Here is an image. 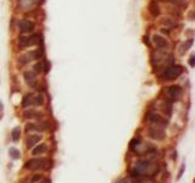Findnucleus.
Masks as SVG:
<instances>
[{"mask_svg":"<svg viewBox=\"0 0 195 183\" xmlns=\"http://www.w3.org/2000/svg\"><path fill=\"white\" fill-rule=\"evenodd\" d=\"M182 72H183L182 66L173 65V66H170V67H167V69L165 70L162 77H163V80L172 81V80H176L177 77H179L182 75Z\"/></svg>","mask_w":195,"mask_h":183,"instance_id":"2","label":"nucleus"},{"mask_svg":"<svg viewBox=\"0 0 195 183\" xmlns=\"http://www.w3.org/2000/svg\"><path fill=\"white\" fill-rule=\"evenodd\" d=\"M149 136L151 138H154V139H163L165 138V133L159 127H154V128H151L149 131Z\"/></svg>","mask_w":195,"mask_h":183,"instance_id":"9","label":"nucleus"},{"mask_svg":"<svg viewBox=\"0 0 195 183\" xmlns=\"http://www.w3.org/2000/svg\"><path fill=\"white\" fill-rule=\"evenodd\" d=\"M149 11L150 13L152 15V16H159L160 15V8H159V5L155 3V1H151L149 5Z\"/></svg>","mask_w":195,"mask_h":183,"instance_id":"11","label":"nucleus"},{"mask_svg":"<svg viewBox=\"0 0 195 183\" xmlns=\"http://www.w3.org/2000/svg\"><path fill=\"white\" fill-rule=\"evenodd\" d=\"M138 144H140V138H134V139L129 143V148H131V150H134Z\"/></svg>","mask_w":195,"mask_h":183,"instance_id":"21","label":"nucleus"},{"mask_svg":"<svg viewBox=\"0 0 195 183\" xmlns=\"http://www.w3.org/2000/svg\"><path fill=\"white\" fill-rule=\"evenodd\" d=\"M24 80L31 87H33L34 89H37V78H35V75L33 72H29V71L24 72Z\"/></svg>","mask_w":195,"mask_h":183,"instance_id":"8","label":"nucleus"},{"mask_svg":"<svg viewBox=\"0 0 195 183\" xmlns=\"http://www.w3.org/2000/svg\"><path fill=\"white\" fill-rule=\"evenodd\" d=\"M42 56H43V53L40 50H34V51H31V53L27 54V57H28L27 61H29V60H39Z\"/></svg>","mask_w":195,"mask_h":183,"instance_id":"13","label":"nucleus"},{"mask_svg":"<svg viewBox=\"0 0 195 183\" xmlns=\"http://www.w3.org/2000/svg\"><path fill=\"white\" fill-rule=\"evenodd\" d=\"M9 154H10V156H11L13 160H16V159H18L20 158V151L17 150L16 148H10L9 149Z\"/></svg>","mask_w":195,"mask_h":183,"instance_id":"19","label":"nucleus"},{"mask_svg":"<svg viewBox=\"0 0 195 183\" xmlns=\"http://www.w3.org/2000/svg\"><path fill=\"white\" fill-rule=\"evenodd\" d=\"M43 103H44V98L42 94H33V106L43 105Z\"/></svg>","mask_w":195,"mask_h":183,"instance_id":"17","label":"nucleus"},{"mask_svg":"<svg viewBox=\"0 0 195 183\" xmlns=\"http://www.w3.org/2000/svg\"><path fill=\"white\" fill-rule=\"evenodd\" d=\"M39 125H35V123H27L26 125V131L27 132H32V131H39Z\"/></svg>","mask_w":195,"mask_h":183,"instance_id":"20","label":"nucleus"},{"mask_svg":"<svg viewBox=\"0 0 195 183\" xmlns=\"http://www.w3.org/2000/svg\"><path fill=\"white\" fill-rule=\"evenodd\" d=\"M42 139V137L40 136H31V137H28V140H27V148L29 149V148H33L35 144L39 142Z\"/></svg>","mask_w":195,"mask_h":183,"instance_id":"12","label":"nucleus"},{"mask_svg":"<svg viewBox=\"0 0 195 183\" xmlns=\"http://www.w3.org/2000/svg\"><path fill=\"white\" fill-rule=\"evenodd\" d=\"M168 1H170V3H174V4H176V3L178 4V3H181L182 0H168Z\"/></svg>","mask_w":195,"mask_h":183,"instance_id":"27","label":"nucleus"},{"mask_svg":"<svg viewBox=\"0 0 195 183\" xmlns=\"http://www.w3.org/2000/svg\"><path fill=\"white\" fill-rule=\"evenodd\" d=\"M23 107H29V106H33V94H28L23 98L22 102Z\"/></svg>","mask_w":195,"mask_h":183,"instance_id":"15","label":"nucleus"},{"mask_svg":"<svg viewBox=\"0 0 195 183\" xmlns=\"http://www.w3.org/2000/svg\"><path fill=\"white\" fill-rule=\"evenodd\" d=\"M20 136H21V129H20V127H15L11 132L12 140H13V142H17V140L20 139Z\"/></svg>","mask_w":195,"mask_h":183,"instance_id":"18","label":"nucleus"},{"mask_svg":"<svg viewBox=\"0 0 195 183\" xmlns=\"http://www.w3.org/2000/svg\"><path fill=\"white\" fill-rule=\"evenodd\" d=\"M182 93H183V91L179 86H171L167 89V97L170 100H178L182 97Z\"/></svg>","mask_w":195,"mask_h":183,"instance_id":"5","label":"nucleus"},{"mask_svg":"<svg viewBox=\"0 0 195 183\" xmlns=\"http://www.w3.org/2000/svg\"><path fill=\"white\" fill-rule=\"evenodd\" d=\"M148 121H149V122H154V123H157V125H161V126H166V125H167V121L163 120L162 117H160L159 115H156V114L148 115Z\"/></svg>","mask_w":195,"mask_h":183,"instance_id":"7","label":"nucleus"},{"mask_svg":"<svg viewBox=\"0 0 195 183\" xmlns=\"http://www.w3.org/2000/svg\"><path fill=\"white\" fill-rule=\"evenodd\" d=\"M154 43L156 44L157 48L160 49H167L168 48V43L165 38H162L161 35H154Z\"/></svg>","mask_w":195,"mask_h":183,"instance_id":"10","label":"nucleus"},{"mask_svg":"<svg viewBox=\"0 0 195 183\" xmlns=\"http://www.w3.org/2000/svg\"><path fill=\"white\" fill-rule=\"evenodd\" d=\"M117 183H127L125 180H121V181H117Z\"/></svg>","mask_w":195,"mask_h":183,"instance_id":"29","label":"nucleus"},{"mask_svg":"<svg viewBox=\"0 0 195 183\" xmlns=\"http://www.w3.org/2000/svg\"><path fill=\"white\" fill-rule=\"evenodd\" d=\"M132 183H144V181L141 180V177H133Z\"/></svg>","mask_w":195,"mask_h":183,"instance_id":"23","label":"nucleus"},{"mask_svg":"<svg viewBox=\"0 0 195 183\" xmlns=\"http://www.w3.org/2000/svg\"><path fill=\"white\" fill-rule=\"evenodd\" d=\"M159 167L157 165H151V162L148 160H139L136 162L134 169L131 171L132 177H143L145 175H151L154 176L155 173H157Z\"/></svg>","mask_w":195,"mask_h":183,"instance_id":"1","label":"nucleus"},{"mask_svg":"<svg viewBox=\"0 0 195 183\" xmlns=\"http://www.w3.org/2000/svg\"><path fill=\"white\" fill-rule=\"evenodd\" d=\"M194 60H195V56L194 55H192V56H190V60H189V65H190L192 67H194V65H195Z\"/></svg>","mask_w":195,"mask_h":183,"instance_id":"24","label":"nucleus"},{"mask_svg":"<svg viewBox=\"0 0 195 183\" xmlns=\"http://www.w3.org/2000/svg\"><path fill=\"white\" fill-rule=\"evenodd\" d=\"M44 64H43V62H38V64H35L34 65V71L35 72H39V73H40V72H43V71H44Z\"/></svg>","mask_w":195,"mask_h":183,"instance_id":"22","label":"nucleus"},{"mask_svg":"<svg viewBox=\"0 0 195 183\" xmlns=\"http://www.w3.org/2000/svg\"><path fill=\"white\" fill-rule=\"evenodd\" d=\"M40 183H50V181H49V180H43Z\"/></svg>","mask_w":195,"mask_h":183,"instance_id":"28","label":"nucleus"},{"mask_svg":"<svg viewBox=\"0 0 195 183\" xmlns=\"http://www.w3.org/2000/svg\"><path fill=\"white\" fill-rule=\"evenodd\" d=\"M48 161L44 159H31L24 164V169L27 170H39V169H46Z\"/></svg>","mask_w":195,"mask_h":183,"instance_id":"3","label":"nucleus"},{"mask_svg":"<svg viewBox=\"0 0 195 183\" xmlns=\"http://www.w3.org/2000/svg\"><path fill=\"white\" fill-rule=\"evenodd\" d=\"M18 28H20V31L23 32V33H29V32H33L34 23L31 22V21H27V20H21L18 22Z\"/></svg>","mask_w":195,"mask_h":183,"instance_id":"6","label":"nucleus"},{"mask_svg":"<svg viewBox=\"0 0 195 183\" xmlns=\"http://www.w3.org/2000/svg\"><path fill=\"white\" fill-rule=\"evenodd\" d=\"M38 180H40V176H39V175H35L34 177H33V181H34V182H37Z\"/></svg>","mask_w":195,"mask_h":183,"instance_id":"26","label":"nucleus"},{"mask_svg":"<svg viewBox=\"0 0 195 183\" xmlns=\"http://www.w3.org/2000/svg\"><path fill=\"white\" fill-rule=\"evenodd\" d=\"M39 43V37L38 35H31V37H20L18 39V44L22 48L27 46H33Z\"/></svg>","mask_w":195,"mask_h":183,"instance_id":"4","label":"nucleus"},{"mask_svg":"<svg viewBox=\"0 0 195 183\" xmlns=\"http://www.w3.org/2000/svg\"><path fill=\"white\" fill-rule=\"evenodd\" d=\"M23 116H24V118H42L43 115L39 114V112H35L33 110H29V111H26Z\"/></svg>","mask_w":195,"mask_h":183,"instance_id":"16","label":"nucleus"},{"mask_svg":"<svg viewBox=\"0 0 195 183\" xmlns=\"http://www.w3.org/2000/svg\"><path fill=\"white\" fill-rule=\"evenodd\" d=\"M184 169H185V165H182V169H181V171H179V173H178V180L182 177V175H183V171H184Z\"/></svg>","mask_w":195,"mask_h":183,"instance_id":"25","label":"nucleus"},{"mask_svg":"<svg viewBox=\"0 0 195 183\" xmlns=\"http://www.w3.org/2000/svg\"><path fill=\"white\" fill-rule=\"evenodd\" d=\"M46 150H48V145L46 144H40V145H38V147H35L33 149V151H32V154L33 155H40V154H44Z\"/></svg>","mask_w":195,"mask_h":183,"instance_id":"14","label":"nucleus"}]
</instances>
